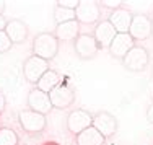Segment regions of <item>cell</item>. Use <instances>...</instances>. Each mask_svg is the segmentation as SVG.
<instances>
[{
  "label": "cell",
  "mask_w": 153,
  "mask_h": 145,
  "mask_svg": "<svg viewBox=\"0 0 153 145\" xmlns=\"http://www.w3.org/2000/svg\"><path fill=\"white\" fill-rule=\"evenodd\" d=\"M59 52V41L52 33H39L33 41V56L49 62Z\"/></svg>",
  "instance_id": "6da1fadb"
},
{
  "label": "cell",
  "mask_w": 153,
  "mask_h": 145,
  "mask_svg": "<svg viewBox=\"0 0 153 145\" xmlns=\"http://www.w3.org/2000/svg\"><path fill=\"white\" fill-rule=\"evenodd\" d=\"M147 121L150 122V124H153V103L148 106V109H147Z\"/></svg>",
  "instance_id": "cb8c5ba5"
},
{
  "label": "cell",
  "mask_w": 153,
  "mask_h": 145,
  "mask_svg": "<svg viewBox=\"0 0 153 145\" xmlns=\"http://www.w3.org/2000/svg\"><path fill=\"white\" fill-rule=\"evenodd\" d=\"M28 106H30V109L36 111L39 114H44V116L52 109L49 95L38 88H33L30 91V95H28Z\"/></svg>",
  "instance_id": "7c38bea8"
},
{
  "label": "cell",
  "mask_w": 153,
  "mask_h": 145,
  "mask_svg": "<svg viewBox=\"0 0 153 145\" xmlns=\"http://www.w3.org/2000/svg\"><path fill=\"white\" fill-rule=\"evenodd\" d=\"M7 23H8V21L5 20V18H3L2 15H0V31H3L5 30V26H7Z\"/></svg>",
  "instance_id": "484cf974"
},
{
  "label": "cell",
  "mask_w": 153,
  "mask_h": 145,
  "mask_svg": "<svg viewBox=\"0 0 153 145\" xmlns=\"http://www.w3.org/2000/svg\"><path fill=\"white\" fill-rule=\"evenodd\" d=\"M93 127L106 139V137H111L116 134V130H117V119L112 114L106 113V111H101V113L93 116Z\"/></svg>",
  "instance_id": "30bf717a"
},
{
  "label": "cell",
  "mask_w": 153,
  "mask_h": 145,
  "mask_svg": "<svg viewBox=\"0 0 153 145\" xmlns=\"http://www.w3.org/2000/svg\"><path fill=\"white\" fill-rule=\"evenodd\" d=\"M18 122H20L21 129L25 132H30V134H38L42 132L46 129V116L44 114H39L33 109H23L18 113Z\"/></svg>",
  "instance_id": "3957f363"
},
{
  "label": "cell",
  "mask_w": 153,
  "mask_h": 145,
  "mask_svg": "<svg viewBox=\"0 0 153 145\" xmlns=\"http://www.w3.org/2000/svg\"><path fill=\"white\" fill-rule=\"evenodd\" d=\"M74 42H75L76 56L83 60L93 59L98 54V51H100V48H98V44H96V39L93 38V34H80Z\"/></svg>",
  "instance_id": "9c48e42d"
},
{
  "label": "cell",
  "mask_w": 153,
  "mask_h": 145,
  "mask_svg": "<svg viewBox=\"0 0 153 145\" xmlns=\"http://www.w3.org/2000/svg\"><path fill=\"white\" fill-rule=\"evenodd\" d=\"M49 98H51L52 108L64 109V108H68L75 101V91H74L72 86L60 83V85H57L56 88L49 93Z\"/></svg>",
  "instance_id": "52a82bcc"
},
{
  "label": "cell",
  "mask_w": 153,
  "mask_h": 145,
  "mask_svg": "<svg viewBox=\"0 0 153 145\" xmlns=\"http://www.w3.org/2000/svg\"><path fill=\"white\" fill-rule=\"evenodd\" d=\"M148 62H150L148 51L142 46H134L122 59V65L129 72H143L147 68Z\"/></svg>",
  "instance_id": "7a4b0ae2"
},
{
  "label": "cell",
  "mask_w": 153,
  "mask_h": 145,
  "mask_svg": "<svg viewBox=\"0 0 153 145\" xmlns=\"http://www.w3.org/2000/svg\"><path fill=\"white\" fill-rule=\"evenodd\" d=\"M12 44H13V42L10 41V38L7 36L5 30L0 31V54H3V52H7V51H10V49H12Z\"/></svg>",
  "instance_id": "44dd1931"
},
{
  "label": "cell",
  "mask_w": 153,
  "mask_h": 145,
  "mask_svg": "<svg viewBox=\"0 0 153 145\" xmlns=\"http://www.w3.org/2000/svg\"><path fill=\"white\" fill-rule=\"evenodd\" d=\"M100 15H101L100 5H98V2H91V0H80L78 7L75 10L76 21L78 23H85V25L98 21Z\"/></svg>",
  "instance_id": "ba28073f"
},
{
  "label": "cell",
  "mask_w": 153,
  "mask_h": 145,
  "mask_svg": "<svg viewBox=\"0 0 153 145\" xmlns=\"http://www.w3.org/2000/svg\"><path fill=\"white\" fill-rule=\"evenodd\" d=\"M57 85H60L59 75H57V72H54V70H51V68H49V70H47L46 74L41 77V80L36 83V88L49 95V93L52 91V90L56 88Z\"/></svg>",
  "instance_id": "ac0fdd59"
},
{
  "label": "cell",
  "mask_w": 153,
  "mask_h": 145,
  "mask_svg": "<svg viewBox=\"0 0 153 145\" xmlns=\"http://www.w3.org/2000/svg\"><path fill=\"white\" fill-rule=\"evenodd\" d=\"M104 140L106 139L93 126L76 135V145H104Z\"/></svg>",
  "instance_id": "e0dca14e"
},
{
  "label": "cell",
  "mask_w": 153,
  "mask_h": 145,
  "mask_svg": "<svg viewBox=\"0 0 153 145\" xmlns=\"http://www.w3.org/2000/svg\"><path fill=\"white\" fill-rule=\"evenodd\" d=\"M100 3H103V7H106V8H111L112 12L121 8V5H122L121 0H103V2H100Z\"/></svg>",
  "instance_id": "603a6c76"
},
{
  "label": "cell",
  "mask_w": 153,
  "mask_h": 145,
  "mask_svg": "<svg viewBox=\"0 0 153 145\" xmlns=\"http://www.w3.org/2000/svg\"><path fill=\"white\" fill-rule=\"evenodd\" d=\"M54 36L57 38V41H75L80 36V23L76 20L67 21V23H62L56 26V33Z\"/></svg>",
  "instance_id": "2e32d148"
},
{
  "label": "cell",
  "mask_w": 153,
  "mask_h": 145,
  "mask_svg": "<svg viewBox=\"0 0 153 145\" xmlns=\"http://www.w3.org/2000/svg\"><path fill=\"white\" fill-rule=\"evenodd\" d=\"M57 5L64 7V8H70V10H76V7H78L80 0H59V2H56Z\"/></svg>",
  "instance_id": "7402d4cb"
},
{
  "label": "cell",
  "mask_w": 153,
  "mask_h": 145,
  "mask_svg": "<svg viewBox=\"0 0 153 145\" xmlns=\"http://www.w3.org/2000/svg\"><path fill=\"white\" fill-rule=\"evenodd\" d=\"M134 46H135V41L132 39V36H130L129 33H117L116 38L112 39L111 46H109V52H111L112 57L122 60L124 57H126V54L129 52Z\"/></svg>",
  "instance_id": "8fae6325"
},
{
  "label": "cell",
  "mask_w": 153,
  "mask_h": 145,
  "mask_svg": "<svg viewBox=\"0 0 153 145\" xmlns=\"http://www.w3.org/2000/svg\"><path fill=\"white\" fill-rule=\"evenodd\" d=\"M49 70V64L47 60L41 59V57H36V56H31L25 60L23 64V75L26 78V82L30 83H38L41 80V77Z\"/></svg>",
  "instance_id": "5b68a950"
},
{
  "label": "cell",
  "mask_w": 153,
  "mask_h": 145,
  "mask_svg": "<svg viewBox=\"0 0 153 145\" xmlns=\"http://www.w3.org/2000/svg\"><path fill=\"white\" fill-rule=\"evenodd\" d=\"M5 33L13 44H20V42H25V39L28 36V26L25 21L18 20V18H13V20H10L7 23Z\"/></svg>",
  "instance_id": "9a60e30c"
},
{
  "label": "cell",
  "mask_w": 153,
  "mask_h": 145,
  "mask_svg": "<svg viewBox=\"0 0 153 145\" xmlns=\"http://www.w3.org/2000/svg\"><path fill=\"white\" fill-rule=\"evenodd\" d=\"M3 109H5V95L0 91V114L3 113Z\"/></svg>",
  "instance_id": "d4e9b609"
},
{
  "label": "cell",
  "mask_w": 153,
  "mask_h": 145,
  "mask_svg": "<svg viewBox=\"0 0 153 145\" xmlns=\"http://www.w3.org/2000/svg\"><path fill=\"white\" fill-rule=\"evenodd\" d=\"M54 20H56L57 25L67 23V21H72V20H76L75 10L64 8V7H60V5H56V7H54Z\"/></svg>",
  "instance_id": "d6986e66"
},
{
  "label": "cell",
  "mask_w": 153,
  "mask_h": 145,
  "mask_svg": "<svg viewBox=\"0 0 153 145\" xmlns=\"http://www.w3.org/2000/svg\"><path fill=\"white\" fill-rule=\"evenodd\" d=\"M116 34H117V31H116L114 26L106 20V21H100V23L96 25L93 38L96 39V44L100 49H103V48L109 49V46H111L112 39L116 38Z\"/></svg>",
  "instance_id": "4fadbf2b"
},
{
  "label": "cell",
  "mask_w": 153,
  "mask_h": 145,
  "mask_svg": "<svg viewBox=\"0 0 153 145\" xmlns=\"http://www.w3.org/2000/svg\"><path fill=\"white\" fill-rule=\"evenodd\" d=\"M91 126H93V116L85 109H75L67 117V129L75 135H78L80 132H83L85 129L91 127Z\"/></svg>",
  "instance_id": "8992f818"
},
{
  "label": "cell",
  "mask_w": 153,
  "mask_h": 145,
  "mask_svg": "<svg viewBox=\"0 0 153 145\" xmlns=\"http://www.w3.org/2000/svg\"><path fill=\"white\" fill-rule=\"evenodd\" d=\"M132 13L126 8H117L114 12H111L108 21L114 26V30L117 33H129V28H130V23H132Z\"/></svg>",
  "instance_id": "5bb4252c"
},
{
  "label": "cell",
  "mask_w": 153,
  "mask_h": 145,
  "mask_svg": "<svg viewBox=\"0 0 153 145\" xmlns=\"http://www.w3.org/2000/svg\"><path fill=\"white\" fill-rule=\"evenodd\" d=\"M153 33V20L143 13H135L132 16V23L129 28V34L134 41H145Z\"/></svg>",
  "instance_id": "277c9868"
},
{
  "label": "cell",
  "mask_w": 153,
  "mask_h": 145,
  "mask_svg": "<svg viewBox=\"0 0 153 145\" xmlns=\"http://www.w3.org/2000/svg\"><path fill=\"white\" fill-rule=\"evenodd\" d=\"M5 3H7V2L0 0V15H2V13H3V10H5Z\"/></svg>",
  "instance_id": "4316f807"
},
{
  "label": "cell",
  "mask_w": 153,
  "mask_h": 145,
  "mask_svg": "<svg viewBox=\"0 0 153 145\" xmlns=\"http://www.w3.org/2000/svg\"><path fill=\"white\" fill-rule=\"evenodd\" d=\"M0 145H18V135L10 127H0Z\"/></svg>",
  "instance_id": "ffe728a7"
},
{
  "label": "cell",
  "mask_w": 153,
  "mask_h": 145,
  "mask_svg": "<svg viewBox=\"0 0 153 145\" xmlns=\"http://www.w3.org/2000/svg\"><path fill=\"white\" fill-rule=\"evenodd\" d=\"M44 145H60V144H57V142H46Z\"/></svg>",
  "instance_id": "83f0119b"
}]
</instances>
